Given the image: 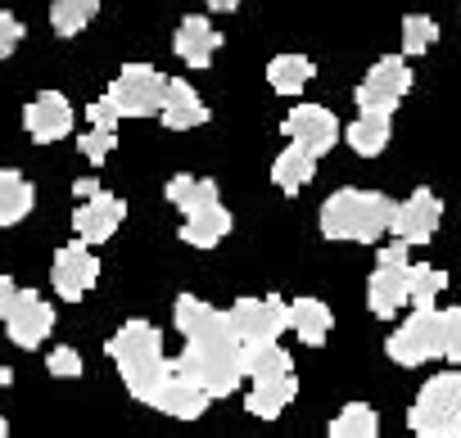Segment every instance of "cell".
Here are the masks:
<instances>
[{
  "label": "cell",
  "mask_w": 461,
  "mask_h": 438,
  "mask_svg": "<svg viewBox=\"0 0 461 438\" xmlns=\"http://www.w3.org/2000/svg\"><path fill=\"white\" fill-rule=\"evenodd\" d=\"M104 348H109V357H113L127 393L149 407L154 393L163 389V380L172 375V362L163 357V330L149 326V321H127Z\"/></svg>",
  "instance_id": "1"
},
{
  "label": "cell",
  "mask_w": 461,
  "mask_h": 438,
  "mask_svg": "<svg viewBox=\"0 0 461 438\" xmlns=\"http://www.w3.org/2000/svg\"><path fill=\"white\" fill-rule=\"evenodd\" d=\"M389 222H393V203L380 190H335L321 203V236L326 240L375 245L380 236H389Z\"/></svg>",
  "instance_id": "2"
},
{
  "label": "cell",
  "mask_w": 461,
  "mask_h": 438,
  "mask_svg": "<svg viewBox=\"0 0 461 438\" xmlns=\"http://www.w3.org/2000/svg\"><path fill=\"white\" fill-rule=\"evenodd\" d=\"M172 366L185 380H194L208 398H230L245 380V344L240 339H185V353Z\"/></svg>",
  "instance_id": "3"
},
{
  "label": "cell",
  "mask_w": 461,
  "mask_h": 438,
  "mask_svg": "<svg viewBox=\"0 0 461 438\" xmlns=\"http://www.w3.org/2000/svg\"><path fill=\"white\" fill-rule=\"evenodd\" d=\"M407 425L420 438H456L461 434V375L447 371V375L425 380L420 398L407 411Z\"/></svg>",
  "instance_id": "4"
},
{
  "label": "cell",
  "mask_w": 461,
  "mask_h": 438,
  "mask_svg": "<svg viewBox=\"0 0 461 438\" xmlns=\"http://www.w3.org/2000/svg\"><path fill=\"white\" fill-rule=\"evenodd\" d=\"M118 109V118H154L163 109V95H167V77L149 64H127L113 86L104 91Z\"/></svg>",
  "instance_id": "5"
},
{
  "label": "cell",
  "mask_w": 461,
  "mask_h": 438,
  "mask_svg": "<svg viewBox=\"0 0 461 438\" xmlns=\"http://www.w3.org/2000/svg\"><path fill=\"white\" fill-rule=\"evenodd\" d=\"M389 357L398 366H425L429 357H443V321L434 308H416L393 335H389Z\"/></svg>",
  "instance_id": "6"
},
{
  "label": "cell",
  "mask_w": 461,
  "mask_h": 438,
  "mask_svg": "<svg viewBox=\"0 0 461 438\" xmlns=\"http://www.w3.org/2000/svg\"><path fill=\"white\" fill-rule=\"evenodd\" d=\"M407 276H411V263H407V245L393 240L389 249H380L375 258V272L366 281V308L375 317H393L402 303H407Z\"/></svg>",
  "instance_id": "7"
},
{
  "label": "cell",
  "mask_w": 461,
  "mask_h": 438,
  "mask_svg": "<svg viewBox=\"0 0 461 438\" xmlns=\"http://www.w3.org/2000/svg\"><path fill=\"white\" fill-rule=\"evenodd\" d=\"M411 91V68L402 55H389V59H375L371 73L362 77L357 86V104L362 109H380V113H393L402 104V95Z\"/></svg>",
  "instance_id": "8"
},
{
  "label": "cell",
  "mask_w": 461,
  "mask_h": 438,
  "mask_svg": "<svg viewBox=\"0 0 461 438\" xmlns=\"http://www.w3.org/2000/svg\"><path fill=\"white\" fill-rule=\"evenodd\" d=\"M95 281H100V263H95V254H91L86 240H73V245H64V249L55 254L50 285H55V294H59L64 303H82V299L95 290Z\"/></svg>",
  "instance_id": "9"
},
{
  "label": "cell",
  "mask_w": 461,
  "mask_h": 438,
  "mask_svg": "<svg viewBox=\"0 0 461 438\" xmlns=\"http://www.w3.org/2000/svg\"><path fill=\"white\" fill-rule=\"evenodd\" d=\"M285 308H290V303H281V299H240L236 308H230V330H236L240 344L281 339V330H290Z\"/></svg>",
  "instance_id": "10"
},
{
  "label": "cell",
  "mask_w": 461,
  "mask_h": 438,
  "mask_svg": "<svg viewBox=\"0 0 461 438\" xmlns=\"http://www.w3.org/2000/svg\"><path fill=\"white\" fill-rule=\"evenodd\" d=\"M5 330H10V344H19V348H41L46 344V335L55 330V308L37 294V290H19V299H14V308L5 312Z\"/></svg>",
  "instance_id": "11"
},
{
  "label": "cell",
  "mask_w": 461,
  "mask_h": 438,
  "mask_svg": "<svg viewBox=\"0 0 461 438\" xmlns=\"http://www.w3.org/2000/svg\"><path fill=\"white\" fill-rule=\"evenodd\" d=\"M443 222V203L429 194V190H416L411 199L393 203V222H389V236L402 240V245H425Z\"/></svg>",
  "instance_id": "12"
},
{
  "label": "cell",
  "mask_w": 461,
  "mask_h": 438,
  "mask_svg": "<svg viewBox=\"0 0 461 438\" xmlns=\"http://www.w3.org/2000/svg\"><path fill=\"white\" fill-rule=\"evenodd\" d=\"M285 136L321 158V154H330L339 145V118L330 109H321V104H294L290 118H285Z\"/></svg>",
  "instance_id": "13"
},
{
  "label": "cell",
  "mask_w": 461,
  "mask_h": 438,
  "mask_svg": "<svg viewBox=\"0 0 461 438\" xmlns=\"http://www.w3.org/2000/svg\"><path fill=\"white\" fill-rule=\"evenodd\" d=\"M122 217H127V203L113 199L109 190H100V194H91V199L77 203V212H73V236L86 240V245H104L109 236H118Z\"/></svg>",
  "instance_id": "14"
},
{
  "label": "cell",
  "mask_w": 461,
  "mask_h": 438,
  "mask_svg": "<svg viewBox=\"0 0 461 438\" xmlns=\"http://www.w3.org/2000/svg\"><path fill=\"white\" fill-rule=\"evenodd\" d=\"M23 127L37 145H55L73 131V104L59 91H41L28 109H23Z\"/></svg>",
  "instance_id": "15"
},
{
  "label": "cell",
  "mask_w": 461,
  "mask_h": 438,
  "mask_svg": "<svg viewBox=\"0 0 461 438\" xmlns=\"http://www.w3.org/2000/svg\"><path fill=\"white\" fill-rule=\"evenodd\" d=\"M172 317H176L181 339H236V330H230V312H217V308L199 303L194 294H181Z\"/></svg>",
  "instance_id": "16"
},
{
  "label": "cell",
  "mask_w": 461,
  "mask_h": 438,
  "mask_svg": "<svg viewBox=\"0 0 461 438\" xmlns=\"http://www.w3.org/2000/svg\"><path fill=\"white\" fill-rule=\"evenodd\" d=\"M208 402H212V398H208L194 380H185V375L172 366V375L163 380V389L154 393V402H149V407H154V411H163V416H172V420H199V416L208 411Z\"/></svg>",
  "instance_id": "17"
},
{
  "label": "cell",
  "mask_w": 461,
  "mask_h": 438,
  "mask_svg": "<svg viewBox=\"0 0 461 438\" xmlns=\"http://www.w3.org/2000/svg\"><path fill=\"white\" fill-rule=\"evenodd\" d=\"M226 236H230V212L221 208V199H212L203 208H190L185 222H181V240L194 245V249H217Z\"/></svg>",
  "instance_id": "18"
},
{
  "label": "cell",
  "mask_w": 461,
  "mask_h": 438,
  "mask_svg": "<svg viewBox=\"0 0 461 438\" xmlns=\"http://www.w3.org/2000/svg\"><path fill=\"white\" fill-rule=\"evenodd\" d=\"M294 398H299V380H294V371H281V375H263V380H254L245 407H249V416H258V420H276Z\"/></svg>",
  "instance_id": "19"
},
{
  "label": "cell",
  "mask_w": 461,
  "mask_h": 438,
  "mask_svg": "<svg viewBox=\"0 0 461 438\" xmlns=\"http://www.w3.org/2000/svg\"><path fill=\"white\" fill-rule=\"evenodd\" d=\"M158 118H163V127H172V131H190V127H203V122H208V104L194 95V86H190V82L172 77V82H167V95H163Z\"/></svg>",
  "instance_id": "20"
},
{
  "label": "cell",
  "mask_w": 461,
  "mask_h": 438,
  "mask_svg": "<svg viewBox=\"0 0 461 438\" xmlns=\"http://www.w3.org/2000/svg\"><path fill=\"white\" fill-rule=\"evenodd\" d=\"M217 50H221V32L208 19H181V28H176V55H181L185 68H208Z\"/></svg>",
  "instance_id": "21"
},
{
  "label": "cell",
  "mask_w": 461,
  "mask_h": 438,
  "mask_svg": "<svg viewBox=\"0 0 461 438\" xmlns=\"http://www.w3.org/2000/svg\"><path fill=\"white\" fill-rule=\"evenodd\" d=\"M285 317H290V330H294L303 344H312V348H321V344L330 339V330H335V312H330L321 299H294V303L285 308Z\"/></svg>",
  "instance_id": "22"
},
{
  "label": "cell",
  "mask_w": 461,
  "mask_h": 438,
  "mask_svg": "<svg viewBox=\"0 0 461 438\" xmlns=\"http://www.w3.org/2000/svg\"><path fill=\"white\" fill-rule=\"evenodd\" d=\"M32 203H37L32 181L14 167H0V227H19L32 212Z\"/></svg>",
  "instance_id": "23"
},
{
  "label": "cell",
  "mask_w": 461,
  "mask_h": 438,
  "mask_svg": "<svg viewBox=\"0 0 461 438\" xmlns=\"http://www.w3.org/2000/svg\"><path fill=\"white\" fill-rule=\"evenodd\" d=\"M389 131H393V113H380V109H362L348 127V145L353 154L362 158H375L384 145H389Z\"/></svg>",
  "instance_id": "24"
},
{
  "label": "cell",
  "mask_w": 461,
  "mask_h": 438,
  "mask_svg": "<svg viewBox=\"0 0 461 438\" xmlns=\"http://www.w3.org/2000/svg\"><path fill=\"white\" fill-rule=\"evenodd\" d=\"M317 172V154H308L303 145L290 140V149H281V158L272 163V181L281 185V194H299Z\"/></svg>",
  "instance_id": "25"
},
{
  "label": "cell",
  "mask_w": 461,
  "mask_h": 438,
  "mask_svg": "<svg viewBox=\"0 0 461 438\" xmlns=\"http://www.w3.org/2000/svg\"><path fill=\"white\" fill-rule=\"evenodd\" d=\"M267 82H272V91H281V95H299V91L312 82V59H303V55H276V59L267 64Z\"/></svg>",
  "instance_id": "26"
},
{
  "label": "cell",
  "mask_w": 461,
  "mask_h": 438,
  "mask_svg": "<svg viewBox=\"0 0 461 438\" xmlns=\"http://www.w3.org/2000/svg\"><path fill=\"white\" fill-rule=\"evenodd\" d=\"M281 371H294V362H290V353H285L276 339H267V344H245V375H249V380L281 375Z\"/></svg>",
  "instance_id": "27"
},
{
  "label": "cell",
  "mask_w": 461,
  "mask_h": 438,
  "mask_svg": "<svg viewBox=\"0 0 461 438\" xmlns=\"http://www.w3.org/2000/svg\"><path fill=\"white\" fill-rule=\"evenodd\" d=\"M380 434V416L366 402H348L335 420H330V438H375Z\"/></svg>",
  "instance_id": "28"
},
{
  "label": "cell",
  "mask_w": 461,
  "mask_h": 438,
  "mask_svg": "<svg viewBox=\"0 0 461 438\" xmlns=\"http://www.w3.org/2000/svg\"><path fill=\"white\" fill-rule=\"evenodd\" d=\"M95 14H100V0H55L50 5V28L59 37H77Z\"/></svg>",
  "instance_id": "29"
},
{
  "label": "cell",
  "mask_w": 461,
  "mask_h": 438,
  "mask_svg": "<svg viewBox=\"0 0 461 438\" xmlns=\"http://www.w3.org/2000/svg\"><path fill=\"white\" fill-rule=\"evenodd\" d=\"M167 199H172L181 212L203 208V203L217 199V181H208V176H172V181H167Z\"/></svg>",
  "instance_id": "30"
},
{
  "label": "cell",
  "mask_w": 461,
  "mask_h": 438,
  "mask_svg": "<svg viewBox=\"0 0 461 438\" xmlns=\"http://www.w3.org/2000/svg\"><path fill=\"white\" fill-rule=\"evenodd\" d=\"M447 290V272L438 267H411L407 276V303L411 308H434V299Z\"/></svg>",
  "instance_id": "31"
},
{
  "label": "cell",
  "mask_w": 461,
  "mask_h": 438,
  "mask_svg": "<svg viewBox=\"0 0 461 438\" xmlns=\"http://www.w3.org/2000/svg\"><path fill=\"white\" fill-rule=\"evenodd\" d=\"M434 41H438V23H434V19H425V14H407V19H402V55H407V59L425 55Z\"/></svg>",
  "instance_id": "32"
},
{
  "label": "cell",
  "mask_w": 461,
  "mask_h": 438,
  "mask_svg": "<svg viewBox=\"0 0 461 438\" xmlns=\"http://www.w3.org/2000/svg\"><path fill=\"white\" fill-rule=\"evenodd\" d=\"M113 145H118V127H91V131L77 140V149H82L86 163H104V158L113 154Z\"/></svg>",
  "instance_id": "33"
},
{
  "label": "cell",
  "mask_w": 461,
  "mask_h": 438,
  "mask_svg": "<svg viewBox=\"0 0 461 438\" xmlns=\"http://www.w3.org/2000/svg\"><path fill=\"white\" fill-rule=\"evenodd\" d=\"M438 321H443V357L452 366H461V308L438 312Z\"/></svg>",
  "instance_id": "34"
},
{
  "label": "cell",
  "mask_w": 461,
  "mask_h": 438,
  "mask_svg": "<svg viewBox=\"0 0 461 438\" xmlns=\"http://www.w3.org/2000/svg\"><path fill=\"white\" fill-rule=\"evenodd\" d=\"M46 366H50V375H59V380H77V375H82V353H77V348H55V353L46 357Z\"/></svg>",
  "instance_id": "35"
},
{
  "label": "cell",
  "mask_w": 461,
  "mask_h": 438,
  "mask_svg": "<svg viewBox=\"0 0 461 438\" xmlns=\"http://www.w3.org/2000/svg\"><path fill=\"white\" fill-rule=\"evenodd\" d=\"M23 41V23L10 14V10H0V59H10Z\"/></svg>",
  "instance_id": "36"
},
{
  "label": "cell",
  "mask_w": 461,
  "mask_h": 438,
  "mask_svg": "<svg viewBox=\"0 0 461 438\" xmlns=\"http://www.w3.org/2000/svg\"><path fill=\"white\" fill-rule=\"evenodd\" d=\"M86 118H91V127H118V109H113L109 95H100V100L86 109Z\"/></svg>",
  "instance_id": "37"
},
{
  "label": "cell",
  "mask_w": 461,
  "mask_h": 438,
  "mask_svg": "<svg viewBox=\"0 0 461 438\" xmlns=\"http://www.w3.org/2000/svg\"><path fill=\"white\" fill-rule=\"evenodd\" d=\"M14 299H19V285L10 276H0V321H5V312L14 308Z\"/></svg>",
  "instance_id": "38"
},
{
  "label": "cell",
  "mask_w": 461,
  "mask_h": 438,
  "mask_svg": "<svg viewBox=\"0 0 461 438\" xmlns=\"http://www.w3.org/2000/svg\"><path fill=\"white\" fill-rule=\"evenodd\" d=\"M73 194H77V199H91V194H100V181L82 176V181H73Z\"/></svg>",
  "instance_id": "39"
},
{
  "label": "cell",
  "mask_w": 461,
  "mask_h": 438,
  "mask_svg": "<svg viewBox=\"0 0 461 438\" xmlns=\"http://www.w3.org/2000/svg\"><path fill=\"white\" fill-rule=\"evenodd\" d=\"M236 5H240V0H208V10H217V14H230Z\"/></svg>",
  "instance_id": "40"
},
{
  "label": "cell",
  "mask_w": 461,
  "mask_h": 438,
  "mask_svg": "<svg viewBox=\"0 0 461 438\" xmlns=\"http://www.w3.org/2000/svg\"><path fill=\"white\" fill-rule=\"evenodd\" d=\"M10 380H14V371H10V366H5V362H0V389H5V384H10Z\"/></svg>",
  "instance_id": "41"
},
{
  "label": "cell",
  "mask_w": 461,
  "mask_h": 438,
  "mask_svg": "<svg viewBox=\"0 0 461 438\" xmlns=\"http://www.w3.org/2000/svg\"><path fill=\"white\" fill-rule=\"evenodd\" d=\"M5 434H10V425H5V420H0V438H5Z\"/></svg>",
  "instance_id": "42"
}]
</instances>
